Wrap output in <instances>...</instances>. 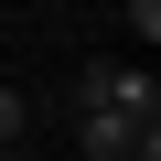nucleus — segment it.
<instances>
[{
    "mask_svg": "<svg viewBox=\"0 0 161 161\" xmlns=\"http://www.w3.org/2000/svg\"><path fill=\"white\" fill-rule=\"evenodd\" d=\"M75 108H118V118L161 129V75L150 64H86V97H75Z\"/></svg>",
    "mask_w": 161,
    "mask_h": 161,
    "instance_id": "nucleus-1",
    "label": "nucleus"
},
{
    "mask_svg": "<svg viewBox=\"0 0 161 161\" xmlns=\"http://www.w3.org/2000/svg\"><path fill=\"white\" fill-rule=\"evenodd\" d=\"M75 150L86 161H161V129H140L118 108H75Z\"/></svg>",
    "mask_w": 161,
    "mask_h": 161,
    "instance_id": "nucleus-2",
    "label": "nucleus"
},
{
    "mask_svg": "<svg viewBox=\"0 0 161 161\" xmlns=\"http://www.w3.org/2000/svg\"><path fill=\"white\" fill-rule=\"evenodd\" d=\"M129 11V43H161V0H118Z\"/></svg>",
    "mask_w": 161,
    "mask_h": 161,
    "instance_id": "nucleus-3",
    "label": "nucleus"
}]
</instances>
